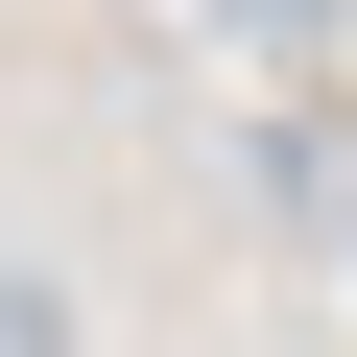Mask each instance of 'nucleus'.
<instances>
[{
    "label": "nucleus",
    "mask_w": 357,
    "mask_h": 357,
    "mask_svg": "<svg viewBox=\"0 0 357 357\" xmlns=\"http://www.w3.org/2000/svg\"><path fill=\"white\" fill-rule=\"evenodd\" d=\"M0 357H72V286L48 262H0Z\"/></svg>",
    "instance_id": "obj_1"
}]
</instances>
